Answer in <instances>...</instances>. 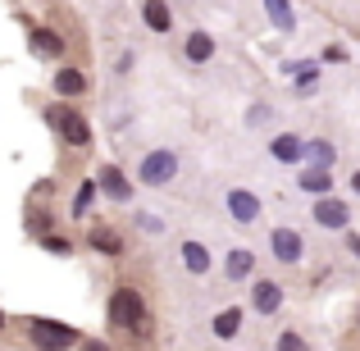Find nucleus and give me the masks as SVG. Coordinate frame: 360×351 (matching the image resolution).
<instances>
[{"instance_id": "7", "label": "nucleus", "mask_w": 360, "mask_h": 351, "mask_svg": "<svg viewBox=\"0 0 360 351\" xmlns=\"http://www.w3.org/2000/svg\"><path fill=\"white\" fill-rule=\"evenodd\" d=\"M315 219L324 224V229H347V219H352V215H347V205H342V201L324 196V201L315 205Z\"/></svg>"}, {"instance_id": "18", "label": "nucleus", "mask_w": 360, "mask_h": 351, "mask_svg": "<svg viewBox=\"0 0 360 351\" xmlns=\"http://www.w3.org/2000/svg\"><path fill=\"white\" fill-rule=\"evenodd\" d=\"M91 246H96V251H105V255H119L123 251V242H119L115 229H91Z\"/></svg>"}, {"instance_id": "25", "label": "nucleus", "mask_w": 360, "mask_h": 351, "mask_svg": "<svg viewBox=\"0 0 360 351\" xmlns=\"http://www.w3.org/2000/svg\"><path fill=\"white\" fill-rule=\"evenodd\" d=\"M46 246H51V251H60V255H69V242H64V237H46Z\"/></svg>"}, {"instance_id": "8", "label": "nucleus", "mask_w": 360, "mask_h": 351, "mask_svg": "<svg viewBox=\"0 0 360 351\" xmlns=\"http://www.w3.org/2000/svg\"><path fill=\"white\" fill-rule=\"evenodd\" d=\"M269 151H274V160L292 165V160H301V155H306V141H301V137H292V132H283V137H274V141H269Z\"/></svg>"}, {"instance_id": "24", "label": "nucleus", "mask_w": 360, "mask_h": 351, "mask_svg": "<svg viewBox=\"0 0 360 351\" xmlns=\"http://www.w3.org/2000/svg\"><path fill=\"white\" fill-rule=\"evenodd\" d=\"M278 351H306V343H301L297 333H283L278 338Z\"/></svg>"}, {"instance_id": "15", "label": "nucleus", "mask_w": 360, "mask_h": 351, "mask_svg": "<svg viewBox=\"0 0 360 351\" xmlns=\"http://www.w3.org/2000/svg\"><path fill=\"white\" fill-rule=\"evenodd\" d=\"M210 55H214V42L205 32H192V37H187V60H192V64L210 60Z\"/></svg>"}, {"instance_id": "21", "label": "nucleus", "mask_w": 360, "mask_h": 351, "mask_svg": "<svg viewBox=\"0 0 360 351\" xmlns=\"http://www.w3.org/2000/svg\"><path fill=\"white\" fill-rule=\"evenodd\" d=\"M242 328V310H224V315H214V333L219 338H233Z\"/></svg>"}, {"instance_id": "10", "label": "nucleus", "mask_w": 360, "mask_h": 351, "mask_svg": "<svg viewBox=\"0 0 360 351\" xmlns=\"http://www.w3.org/2000/svg\"><path fill=\"white\" fill-rule=\"evenodd\" d=\"M101 187H105V192H110V196H115V201H128V196H132V187H128V178H123V174H119V169H115V165H105V169H101Z\"/></svg>"}, {"instance_id": "13", "label": "nucleus", "mask_w": 360, "mask_h": 351, "mask_svg": "<svg viewBox=\"0 0 360 351\" xmlns=\"http://www.w3.org/2000/svg\"><path fill=\"white\" fill-rule=\"evenodd\" d=\"M183 264L192 274H205V269H210V251H205L201 242H183Z\"/></svg>"}, {"instance_id": "4", "label": "nucleus", "mask_w": 360, "mask_h": 351, "mask_svg": "<svg viewBox=\"0 0 360 351\" xmlns=\"http://www.w3.org/2000/svg\"><path fill=\"white\" fill-rule=\"evenodd\" d=\"M55 128L64 132V141H69V146H87L91 141V128H87V119L78 115V110H55Z\"/></svg>"}, {"instance_id": "16", "label": "nucleus", "mask_w": 360, "mask_h": 351, "mask_svg": "<svg viewBox=\"0 0 360 351\" xmlns=\"http://www.w3.org/2000/svg\"><path fill=\"white\" fill-rule=\"evenodd\" d=\"M32 51H37V55H60L64 42L51 32V27H37V32H32Z\"/></svg>"}, {"instance_id": "2", "label": "nucleus", "mask_w": 360, "mask_h": 351, "mask_svg": "<svg viewBox=\"0 0 360 351\" xmlns=\"http://www.w3.org/2000/svg\"><path fill=\"white\" fill-rule=\"evenodd\" d=\"M174 174H178V155L174 151H150V155L141 160V183H150V187L174 183Z\"/></svg>"}, {"instance_id": "20", "label": "nucleus", "mask_w": 360, "mask_h": 351, "mask_svg": "<svg viewBox=\"0 0 360 351\" xmlns=\"http://www.w3.org/2000/svg\"><path fill=\"white\" fill-rule=\"evenodd\" d=\"M301 187H306V192H315V196H324L328 187H333V178H328L324 169H306V174H301Z\"/></svg>"}, {"instance_id": "14", "label": "nucleus", "mask_w": 360, "mask_h": 351, "mask_svg": "<svg viewBox=\"0 0 360 351\" xmlns=\"http://www.w3.org/2000/svg\"><path fill=\"white\" fill-rule=\"evenodd\" d=\"M264 9H269V23L278 27V32H292V27H297V18H292L288 0H264Z\"/></svg>"}, {"instance_id": "27", "label": "nucleus", "mask_w": 360, "mask_h": 351, "mask_svg": "<svg viewBox=\"0 0 360 351\" xmlns=\"http://www.w3.org/2000/svg\"><path fill=\"white\" fill-rule=\"evenodd\" d=\"M352 187H356V192H360V169H356V174H352Z\"/></svg>"}, {"instance_id": "6", "label": "nucleus", "mask_w": 360, "mask_h": 351, "mask_svg": "<svg viewBox=\"0 0 360 351\" xmlns=\"http://www.w3.org/2000/svg\"><path fill=\"white\" fill-rule=\"evenodd\" d=\"M229 210L238 224H255L260 219V201H255L251 192H229Z\"/></svg>"}, {"instance_id": "28", "label": "nucleus", "mask_w": 360, "mask_h": 351, "mask_svg": "<svg viewBox=\"0 0 360 351\" xmlns=\"http://www.w3.org/2000/svg\"><path fill=\"white\" fill-rule=\"evenodd\" d=\"M0 328H5V315H0Z\"/></svg>"}, {"instance_id": "19", "label": "nucleus", "mask_w": 360, "mask_h": 351, "mask_svg": "<svg viewBox=\"0 0 360 351\" xmlns=\"http://www.w3.org/2000/svg\"><path fill=\"white\" fill-rule=\"evenodd\" d=\"M255 269V255L251 251H229V279H246Z\"/></svg>"}, {"instance_id": "1", "label": "nucleus", "mask_w": 360, "mask_h": 351, "mask_svg": "<svg viewBox=\"0 0 360 351\" xmlns=\"http://www.w3.org/2000/svg\"><path fill=\"white\" fill-rule=\"evenodd\" d=\"M110 319H115L119 328H132V333H137L141 319H146V306H141V297L132 288H119L115 301H110Z\"/></svg>"}, {"instance_id": "9", "label": "nucleus", "mask_w": 360, "mask_h": 351, "mask_svg": "<svg viewBox=\"0 0 360 351\" xmlns=\"http://www.w3.org/2000/svg\"><path fill=\"white\" fill-rule=\"evenodd\" d=\"M141 18H146V27H155V32H169V23H174L165 0H146V5H141Z\"/></svg>"}, {"instance_id": "12", "label": "nucleus", "mask_w": 360, "mask_h": 351, "mask_svg": "<svg viewBox=\"0 0 360 351\" xmlns=\"http://www.w3.org/2000/svg\"><path fill=\"white\" fill-rule=\"evenodd\" d=\"M82 87H87V78H82L78 69H60L55 73V91H60V96H82Z\"/></svg>"}, {"instance_id": "5", "label": "nucleus", "mask_w": 360, "mask_h": 351, "mask_svg": "<svg viewBox=\"0 0 360 351\" xmlns=\"http://www.w3.org/2000/svg\"><path fill=\"white\" fill-rule=\"evenodd\" d=\"M269 242H274V255H278V260H301V233L297 229H274V237H269Z\"/></svg>"}, {"instance_id": "26", "label": "nucleus", "mask_w": 360, "mask_h": 351, "mask_svg": "<svg viewBox=\"0 0 360 351\" xmlns=\"http://www.w3.org/2000/svg\"><path fill=\"white\" fill-rule=\"evenodd\" d=\"M82 351H110L105 343H82Z\"/></svg>"}, {"instance_id": "22", "label": "nucleus", "mask_w": 360, "mask_h": 351, "mask_svg": "<svg viewBox=\"0 0 360 351\" xmlns=\"http://www.w3.org/2000/svg\"><path fill=\"white\" fill-rule=\"evenodd\" d=\"M283 73H297V82H310V78L319 73V64H288Z\"/></svg>"}, {"instance_id": "23", "label": "nucleus", "mask_w": 360, "mask_h": 351, "mask_svg": "<svg viewBox=\"0 0 360 351\" xmlns=\"http://www.w3.org/2000/svg\"><path fill=\"white\" fill-rule=\"evenodd\" d=\"M91 196H96V183H82V192H78V201H73V210H87V205H91Z\"/></svg>"}, {"instance_id": "11", "label": "nucleus", "mask_w": 360, "mask_h": 351, "mask_svg": "<svg viewBox=\"0 0 360 351\" xmlns=\"http://www.w3.org/2000/svg\"><path fill=\"white\" fill-rule=\"evenodd\" d=\"M251 301H255V310H260V315H274V310H278V301H283V292L274 288V283H255Z\"/></svg>"}, {"instance_id": "3", "label": "nucleus", "mask_w": 360, "mask_h": 351, "mask_svg": "<svg viewBox=\"0 0 360 351\" xmlns=\"http://www.w3.org/2000/svg\"><path fill=\"white\" fill-rule=\"evenodd\" d=\"M32 343L41 351H64V347L78 343V333H73L69 324H55V319H37L32 324Z\"/></svg>"}, {"instance_id": "17", "label": "nucleus", "mask_w": 360, "mask_h": 351, "mask_svg": "<svg viewBox=\"0 0 360 351\" xmlns=\"http://www.w3.org/2000/svg\"><path fill=\"white\" fill-rule=\"evenodd\" d=\"M306 155H310V169H324V174H328V165H333V155H338V151L328 146V141H310V146H306Z\"/></svg>"}]
</instances>
